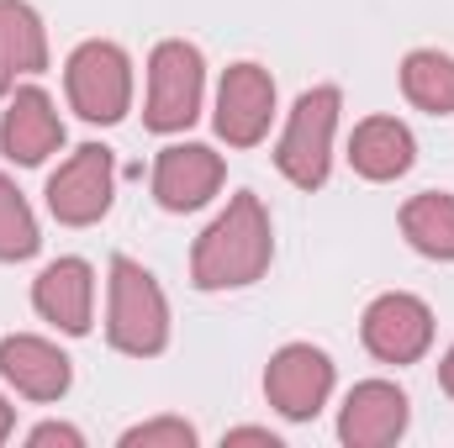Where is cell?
Instances as JSON below:
<instances>
[{
	"label": "cell",
	"mask_w": 454,
	"mask_h": 448,
	"mask_svg": "<svg viewBox=\"0 0 454 448\" xmlns=\"http://www.w3.org/2000/svg\"><path fill=\"white\" fill-rule=\"evenodd\" d=\"M359 333H364V348H370L380 364H418V359L428 353V343H434V312H428L418 296L391 290V296L370 301Z\"/></svg>",
	"instance_id": "obj_8"
},
{
	"label": "cell",
	"mask_w": 454,
	"mask_h": 448,
	"mask_svg": "<svg viewBox=\"0 0 454 448\" xmlns=\"http://www.w3.org/2000/svg\"><path fill=\"white\" fill-rule=\"evenodd\" d=\"M48 69V32L27 0H0V96L16 90L21 74Z\"/></svg>",
	"instance_id": "obj_16"
},
{
	"label": "cell",
	"mask_w": 454,
	"mask_h": 448,
	"mask_svg": "<svg viewBox=\"0 0 454 448\" xmlns=\"http://www.w3.org/2000/svg\"><path fill=\"white\" fill-rule=\"evenodd\" d=\"M37 217H32V206H27V196L0 174V259L5 264H16V259H32L37 253Z\"/></svg>",
	"instance_id": "obj_19"
},
{
	"label": "cell",
	"mask_w": 454,
	"mask_h": 448,
	"mask_svg": "<svg viewBox=\"0 0 454 448\" xmlns=\"http://www.w3.org/2000/svg\"><path fill=\"white\" fill-rule=\"evenodd\" d=\"M238 444H264V448H280V438H275L270 428H232V433H227V448H238Z\"/></svg>",
	"instance_id": "obj_22"
},
{
	"label": "cell",
	"mask_w": 454,
	"mask_h": 448,
	"mask_svg": "<svg viewBox=\"0 0 454 448\" xmlns=\"http://www.w3.org/2000/svg\"><path fill=\"white\" fill-rule=\"evenodd\" d=\"M106 337H112V348L132 353V359H148L169 343V301L137 259H112Z\"/></svg>",
	"instance_id": "obj_2"
},
{
	"label": "cell",
	"mask_w": 454,
	"mask_h": 448,
	"mask_svg": "<svg viewBox=\"0 0 454 448\" xmlns=\"http://www.w3.org/2000/svg\"><path fill=\"white\" fill-rule=\"evenodd\" d=\"M412 158H418V143L396 116H370L348 137V164L364 180H402L412 169Z\"/></svg>",
	"instance_id": "obj_15"
},
{
	"label": "cell",
	"mask_w": 454,
	"mask_h": 448,
	"mask_svg": "<svg viewBox=\"0 0 454 448\" xmlns=\"http://www.w3.org/2000/svg\"><path fill=\"white\" fill-rule=\"evenodd\" d=\"M275 116V80L259 64H232L217 85V132L232 148H254Z\"/></svg>",
	"instance_id": "obj_9"
},
{
	"label": "cell",
	"mask_w": 454,
	"mask_h": 448,
	"mask_svg": "<svg viewBox=\"0 0 454 448\" xmlns=\"http://www.w3.org/2000/svg\"><path fill=\"white\" fill-rule=\"evenodd\" d=\"M0 375H5L21 396H32V401H59V396L69 390V380H74L69 359H64L48 337H32V333L0 337Z\"/></svg>",
	"instance_id": "obj_13"
},
{
	"label": "cell",
	"mask_w": 454,
	"mask_h": 448,
	"mask_svg": "<svg viewBox=\"0 0 454 448\" xmlns=\"http://www.w3.org/2000/svg\"><path fill=\"white\" fill-rule=\"evenodd\" d=\"M439 380H444V390L454 396V348L444 353V369H439Z\"/></svg>",
	"instance_id": "obj_24"
},
{
	"label": "cell",
	"mask_w": 454,
	"mask_h": 448,
	"mask_svg": "<svg viewBox=\"0 0 454 448\" xmlns=\"http://www.w3.org/2000/svg\"><path fill=\"white\" fill-rule=\"evenodd\" d=\"M223 153H212L207 143H175L153 164V196L164 212H196L223 190Z\"/></svg>",
	"instance_id": "obj_10"
},
{
	"label": "cell",
	"mask_w": 454,
	"mask_h": 448,
	"mask_svg": "<svg viewBox=\"0 0 454 448\" xmlns=\"http://www.w3.org/2000/svg\"><path fill=\"white\" fill-rule=\"evenodd\" d=\"M201 96H207V64L201 48L191 42H159L148 58V112L143 121L153 132H180L201 116Z\"/></svg>",
	"instance_id": "obj_4"
},
{
	"label": "cell",
	"mask_w": 454,
	"mask_h": 448,
	"mask_svg": "<svg viewBox=\"0 0 454 448\" xmlns=\"http://www.w3.org/2000/svg\"><path fill=\"white\" fill-rule=\"evenodd\" d=\"M407 433V396L391 380H364L348 390L339 417V438L348 448H386Z\"/></svg>",
	"instance_id": "obj_11"
},
{
	"label": "cell",
	"mask_w": 454,
	"mask_h": 448,
	"mask_svg": "<svg viewBox=\"0 0 454 448\" xmlns=\"http://www.w3.org/2000/svg\"><path fill=\"white\" fill-rule=\"evenodd\" d=\"M402 90L418 112L434 116H454V58L439 53V48H418L407 53L402 64Z\"/></svg>",
	"instance_id": "obj_17"
},
{
	"label": "cell",
	"mask_w": 454,
	"mask_h": 448,
	"mask_svg": "<svg viewBox=\"0 0 454 448\" xmlns=\"http://www.w3.org/2000/svg\"><path fill=\"white\" fill-rule=\"evenodd\" d=\"M121 448H196V428L180 417H153L121 433Z\"/></svg>",
	"instance_id": "obj_20"
},
{
	"label": "cell",
	"mask_w": 454,
	"mask_h": 448,
	"mask_svg": "<svg viewBox=\"0 0 454 448\" xmlns=\"http://www.w3.org/2000/svg\"><path fill=\"white\" fill-rule=\"evenodd\" d=\"M11 428H16V412H11V406H5V396H0V444L11 438Z\"/></svg>",
	"instance_id": "obj_23"
},
{
	"label": "cell",
	"mask_w": 454,
	"mask_h": 448,
	"mask_svg": "<svg viewBox=\"0 0 454 448\" xmlns=\"http://www.w3.org/2000/svg\"><path fill=\"white\" fill-rule=\"evenodd\" d=\"M32 306L59 328V333L80 337L90 333V312H96V274L85 259H59L37 274L32 285Z\"/></svg>",
	"instance_id": "obj_12"
},
{
	"label": "cell",
	"mask_w": 454,
	"mask_h": 448,
	"mask_svg": "<svg viewBox=\"0 0 454 448\" xmlns=\"http://www.w3.org/2000/svg\"><path fill=\"white\" fill-rule=\"evenodd\" d=\"M275 259V232H270V212L259 206V196H232L227 212L196 237L191 253V280L201 290H238L254 285Z\"/></svg>",
	"instance_id": "obj_1"
},
{
	"label": "cell",
	"mask_w": 454,
	"mask_h": 448,
	"mask_svg": "<svg viewBox=\"0 0 454 448\" xmlns=\"http://www.w3.org/2000/svg\"><path fill=\"white\" fill-rule=\"evenodd\" d=\"M339 106L343 96L333 85H317L296 101V112L280 132V148H275V164L291 185L301 190H317L328 180V164H333V132H339Z\"/></svg>",
	"instance_id": "obj_3"
},
{
	"label": "cell",
	"mask_w": 454,
	"mask_h": 448,
	"mask_svg": "<svg viewBox=\"0 0 454 448\" xmlns=\"http://www.w3.org/2000/svg\"><path fill=\"white\" fill-rule=\"evenodd\" d=\"M64 90H69V106L85 121L112 127L132 106V64L116 42H80L69 53V69H64Z\"/></svg>",
	"instance_id": "obj_5"
},
{
	"label": "cell",
	"mask_w": 454,
	"mask_h": 448,
	"mask_svg": "<svg viewBox=\"0 0 454 448\" xmlns=\"http://www.w3.org/2000/svg\"><path fill=\"white\" fill-rule=\"evenodd\" d=\"M0 148L16 164H43L48 153L64 148V121H59L53 101L43 90H16L11 96L5 121H0Z\"/></svg>",
	"instance_id": "obj_14"
},
{
	"label": "cell",
	"mask_w": 454,
	"mask_h": 448,
	"mask_svg": "<svg viewBox=\"0 0 454 448\" xmlns=\"http://www.w3.org/2000/svg\"><path fill=\"white\" fill-rule=\"evenodd\" d=\"M32 448H80L85 444V433L80 428H69V422H43V428H32V438H27Z\"/></svg>",
	"instance_id": "obj_21"
},
{
	"label": "cell",
	"mask_w": 454,
	"mask_h": 448,
	"mask_svg": "<svg viewBox=\"0 0 454 448\" xmlns=\"http://www.w3.org/2000/svg\"><path fill=\"white\" fill-rule=\"evenodd\" d=\"M112 190H116V169H112V148L85 143L74 148L59 174L48 180V212L64 227H90L112 212Z\"/></svg>",
	"instance_id": "obj_6"
},
{
	"label": "cell",
	"mask_w": 454,
	"mask_h": 448,
	"mask_svg": "<svg viewBox=\"0 0 454 448\" xmlns=\"http://www.w3.org/2000/svg\"><path fill=\"white\" fill-rule=\"evenodd\" d=\"M264 396L280 417L312 422L333 396V359L312 343H286L264 369Z\"/></svg>",
	"instance_id": "obj_7"
},
{
	"label": "cell",
	"mask_w": 454,
	"mask_h": 448,
	"mask_svg": "<svg viewBox=\"0 0 454 448\" xmlns=\"http://www.w3.org/2000/svg\"><path fill=\"white\" fill-rule=\"evenodd\" d=\"M402 232L418 253L428 259H454V196L423 190L402 206Z\"/></svg>",
	"instance_id": "obj_18"
}]
</instances>
